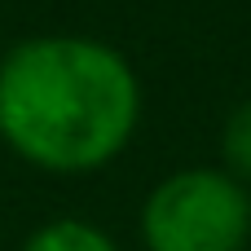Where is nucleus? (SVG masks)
Returning a JSON list of instances; mask_svg holds the SVG:
<instances>
[{"label":"nucleus","instance_id":"f257e3e1","mask_svg":"<svg viewBox=\"0 0 251 251\" xmlns=\"http://www.w3.org/2000/svg\"><path fill=\"white\" fill-rule=\"evenodd\" d=\"M137 110V75L101 40L40 35L0 62V137L35 168H101L128 146Z\"/></svg>","mask_w":251,"mask_h":251},{"label":"nucleus","instance_id":"f03ea898","mask_svg":"<svg viewBox=\"0 0 251 251\" xmlns=\"http://www.w3.org/2000/svg\"><path fill=\"white\" fill-rule=\"evenodd\" d=\"M141 238L150 251H243L251 238V199L229 172H172L146 199Z\"/></svg>","mask_w":251,"mask_h":251},{"label":"nucleus","instance_id":"7ed1b4c3","mask_svg":"<svg viewBox=\"0 0 251 251\" xmlns=\"http://www.w3.org/2000/svg\"><path fill=\"white\" fill-rule=\"evenodd\" d=\"M22 251H115V243L84 221H53V225L35 229Z\"/></svg>","mask_w":251,"mask_h":251},{"label":"nucleus","instance_id":"20e7f679","mask_svg":"<svg viewBox=\"0 0 251 251\" xmlns=\"http://www.w3.org/2000/svg\"><path fill=\"white\" fill-rule=\"evenodd\" d=\"M221 150H225V168L234 181H251V101H243L221 132Z\"/></svg>","mask_w":251,"mask_h":251}]
</instances>
